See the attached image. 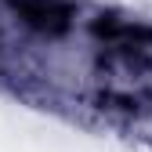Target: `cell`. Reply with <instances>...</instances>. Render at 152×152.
Segmentation results:
<instances>
[{
	"instance_id": "6da1fadb",
	"label": "cell",
	"mask_w": 152,
	"mask_h": 152,
	"mask_svg": "<svg viewBox=\"0 0 152 152\" xmlns=\"http://www.w3.org/2000/svg\"><path fill=\"white\" fill-rule=\"evenodd\" d=\"M22 15H26V22L40 26V29H62V26H65V11H62V7H54V4H47V0L22 4Z\"/></svg>"
}]
</instances>
